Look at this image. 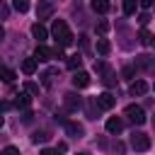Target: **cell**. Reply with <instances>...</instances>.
<instances>
[{
  "instance_id": "8",
  "label": "cell",
  "mask_w": 155,
  "mask_h": 155,
  "mask_svg": "<svg viewBox=\"0 0 155 155\" xmlns=\"http://www.w3.org/2000/svg\"><path fill=\"white\" fill-rule=\"evenodd\" d=\"M63 128H65V133H68L70 138H82V133H85V128H82L78 121H65Z\"/></svg>"
},
{
  "instance_id": "41",
  "label": "cell",
  "mask_w": 155,
  "mask_h": 155,
  "mask_svg": "<svg viewBox=\"0 0 155 155\" xmlns=\"http://www.w3.org/2000/svg\"><path fill=\"white\" fill-rule=\"evenodd\" d=\"M0 126H2V116H0Z\"/></svg>"
},
{
  "instance_id": "36",
  "label": "cell",
  "mask_w": 155,
  "mask_h": 155,
  "mask_svg": "<svg viewBox=\"0 0 155 155\" xmlns=\"http://www.w3.org/2000/svg\"><path fill=\"white\" fill-rule=\"evenodd\" d=\"M10 107H12V104H10V102H0V114H2V111H7V109H10Z\"/></svg>"
},
{
  "instance_id": "29",
  "label": "cell",
  "mask_w": 155,
  "mask_h": 155,
  "mask_svg": "<svg viewBox=\"0 0 155 155\" xmlns=\"http://www.w3.org/2000/svg\"><path fill=\"white\" fill-rule=\"evenodd\" d=\"M111 150H114L116 155H124V150H126V148H124V143H121V140H116V143L111 145Z\"/></svg>"
},
{
  "instance_id": "23",
  "label": "cell",
  "mask_w": 155,
  "mask_h": 155,
  "mask_svg": "<svg viewBox=\"0 0 155 155\" xmlns=\"http://www.w3.org/2000/svg\"><path fill=\"white\" fill-rule=\"evenodd\" d=\"M12 7L17 12H27L29 10V0H12Z\"/></svg>"
},
{
  "instance_id": "26",
  "label": "cell",
  "mask_w": 155,
  "mask_h": 155,
  "mask_svg": "<svg viewBox=\"0 0 155 155\" xmlns=\"http://www.w3.org/2000/svg\"><path fill=\"white\" fill-rule=\"evenodd\" d=\"M24 92H29V94H39V85L31 82V80H27V82H24Z\"/></svg>"
},
{
  "instance_id": "31",
  "label": "cell",
  "mask_w": 155,
  "mask_h": 155,
  "mask_svg": "<svg viewBox=\"0 0 155 155\" xmlns=\"http://www.w3.org/2000/svg\"><path fill=\"white\" fill-rule=\"evenodd\" d=\"M0 155H19V150H17L15 145H7V148H5V150H2Z\"/></svg>"
},
{
  "instance_id": "12",
  "label": "cell",
  "mask_w": 155,
  "mask_h": 155,
  "mask_svg": "<svg viewBox=\"0 0 155 155\" xmlns=\"http://www.w3.org/2000/svg\"><path fill=\"white\" fill-rule=\"evenodd\" d=\"M31 34H34V39H36L39 44H44V41L48 39V31H46V27H44L41 22H36V24L31 27Z\"/></svg>"
},
{
  "instance_id": "24",
  "label": "cell",
  "mask_w": 155,
  "mask_h": 155,
  "mask_svg": "<svg viewBox=\"0 0 155 155\" xmlns=\"http://www.w3.org/2000/svg\"><path fill=\"white\" fill-rule=\"evenodd\" d=\"M94 31H97L99 36H104V34L109 31V22H104V19H99V22H97V27H94Z\"/></svg>"
},
{
  "instance_id": "33",
  "label": "cell",
  "mask_w": 155,
  "mask_h": 155,
  "mask_svg": "<svg viewBox=\"0 0 155 155\" xmlns=\"http://www.w3.org/2000/svg\"><path fill=\"white\" fill-rule=\"evenodd\" d=\"M138 7L148 10V7H153V0H138Z\"/></svg>"
},
{
  "instance_id": "2",
  "label": "cell",
  "mask_w": 155,
  "mask_h": 155,
  "mask_svg": "<svg viewBox=\"0 0 155 155\" xmlns=\"http://www.w3.org/2000/svg\"><path fill=\"white\" fill-rule=\"evenodd\" d=\"M124 114H126V119H128L131 124H136V126H143V124H145V111H143V107H138V104H128V107L124 109Z\"/></svg>"
},
{
  "instance_id": "5",
  "label": "cell",
  "mask_w": 155,
  "mask_h": 155,
  "mask_svg": "<svg viewBox=\"0 0 155 155\" xmlns=\"http://www.w3.org/2000/svg\"><path fill=\"white\" fill-rule=\"evenodd\" d=\"M53 12H56V7H53L51 0H39V5H36V19H39V22H41V19H51Z\"/></svg>"
},
{
  "instance_id": "27",
  "label": "cell",
  "mask_w": 155,
  "mask_h": 155,
  "mask_svg": "<svg viewBox=\"0 0 155 155\" xmlns=\"http://www.w3.org/2000/svg\"><path fill=\"white\" fill-rule=\"evenodd\" d=\"M80 65H82V58H80V56H70L68 68H70V70H75V68H80Z\"/></svg>"
},
{
  "instance_id": "35",
  "label": "cell",
  "mask_w": 155,
  "mask_h": 155,
  "mask_svg": "<svg viewBox=\"0 0 155 155\" xmlns=\"http://www.w3.org/2000/svg\"><path fill=\"white\" fill-rule=\"evenodd\" d=\"M80 46H82V48H85V51H87V48H90V41H87V36H80Z\"/></svg>"
},
{
  "instance_id": "9",
  "label": "cell",
  "mask_w": 155,
  "mask_h": 155,
  "mask_svg": "<svg viewBox=\"0 0 155 155\" xmlns=\"http://www.w3.org/2000/svg\"><path fill=\"white\" fill-rule=\"evenodd\" d=\"M107 131H109L111 136H119V133L124 131V119H119V116L107 119Z\"/></svg>"
},
{
  "instance_id": "25",
  "label": "cell",
  "mask_w": 155,
  "mask_h": 155,
  "mask_svg": "<svg viewBox=\"0 0 155 155\" xmlns=\"http://www.w3.org/2000/svg\"><path fill=\"white\" fill-rule=\"evenodd\" d=\"M31 140H34V143H46V140H48V131H36V133L31 136Z\"/></svg>"
},
{
  "instance_id": "10",
  "label": "cell",
  "mask_w": 155,
  "mask_h": 155,
  "mask_svg": "<svg viewBox=\"0 0 155 155\" xmlns=\"http://www.w3.org/2000/svg\"><path fill=\"white\" fill-rule=\"evenodd\" d=\"M34 58H36V61H51V58H53V48H48V46L39 44V46H36V51H34Z\"/></svg>"
},
{
  "instance_id": "16",
  "label": "cell",
  "mask_w": 155,
  "mask_h": 155,
  "mask_svg": "<svg viewBox=\"0 0 155 155\" xmlns=\"http://www.w3.org/2000/svg\"><path fill=\"white\" fill-rule=\"evenodd\" d=\"M138 44H143V46H150V44H153V34H150L145 27L138 31Z\"/></svg>"
},
{
  "instance_id": "3",
  "label": "cell",
  "mask_w": 155,
  "mask_h": 155,
  "mask_svg": "<svg viewBox=\"0 0 155 155\" xmlns=\"http://www.w3.org/2000/svg\"><path fill=\"white\" fill-rule=\"evenodd\" d=\"M131 148L138 150V153H145V150L150 148V136H145L143 131H133V136H131Z\"/></svg>"
},
{
  "instance_id": "34",
  "label": "cell",
  "mask_w": 155,
  "mask_h": 155,
  "mask_svg": "<svg viewBox=\"0 0 155 155\" xmlns=\"http://www.w3.org/2000/svg\"><path fill=\"white\" fill-rule=\"evenodd\" d=\"M41 155H58V150H56V148H44Z\"/></svg>"
},
{
  "instance_id": "4",
  "label": "cell",
  "mask_w": 155,
  "mask_h": 155,
  "mask_svg": "<svg viewBox=\"0 0 155 155\" xmlns=\"http://www.w3.org/2000/svg\"><path fill=\"white\" fill-rule=\"evenodd\" d=\"M136 70H143L148 75H155V56H148V53L138 56L136 58Z\"/></svg>"
},
{
  "instance_id": "20",
  "label": "cell",
  "mask_w": 155,
  "mask_h": 155,
  "mask_svg": "<svg viewBox=\"0 0 155 155\" xmlns=\"http://www.w3.org/2000/svg\"><path fill=\"white\" fill-rule=\"evenodd\" d=\"M97 109H99V107H97V99L92 97V99L87 102V116H90V119H97Z\"/></svg>"
},
{
  "instance_id": "28",
  "label": "cell",
  "mask_w": 155,
  "mask_h": 155,
  "mask_svg": "<svg viewBox=\"0 0 155 155\" xmlns=\"http://www.w3.org/2000/svg\"><path fill=\"white\" fill-rule=\"evenodd\" d=\"M121 75L128 78V80H133V75H136V65H126V68L121 70Z\"/></svg>"
},
{
  "instance_id": "13",
  "label": "cell",
  "mask_w": 155,
  "mask_h": 155,
  "mask_svg": "<svg viewBox=\"0 0 155 155\" xmlns=\"http://www.w3.org/2000/svg\"><path fill=\"white\" fill-rule=\"evenodd\" d=\"M73 85H75V87H87V85H90V75H87L85 70H78V73L73 75Z\"/></svg>"
},
{
  "instance_id": "19",
  "label": "cell",
  "mask_w": 155,
  "mask_h": 155,
  "mask_svg": "<svg viewBox=\"0 0 155 155\" xmlns=\"http://www.w3.org/2000/svg\"><path fill=\"white\" fill-rule=\"evenodd\" d=\"M111 51V44L107 41V39H97V53H102V56H107Z\"/></svg>"
},
{
  "instance_id": "40",
  "label": "cell",
  "mask_w": 155,
  "mask_h": 155,
  "mask_svg": "<svg viewBox=\"0 0 155 155\" xmlns=\"http://www.w3.org/2000/svg\"><path fill=\"white\" fill-rule=\"evenodd\" d=\"M153 128H155V116H153Z\"/></svg>"
},
{
  "instance_id": "30",
  "label": "cell",
  "mask_w": 155,
  "mask_h": 155,
  "mask_svg": "<svg viewBox=\"0 0 155 155\" xmlns=\"http://www.w3.org/2000/svg\"><path fill=\"white\" fill-rule=\"evenodd\" d=\"M7 15H10V7L0 0V19H7Z\"/></svg>"
},
{
  "instance_id": "32",
  "label": "cell",
  "mask_w": 155,
  "mask_h": 155,
  "mask_svg": "<svg viewBox=\"0 0 155 155\" xmlns=\"http://www.w3.org/2000/svg\"><path fill=\"white\" fill-rule=\"evenodd\" d=\"M148 19H150V15H148V12H143V15L138 17V22H140V27H145V24H148Z\"/></svg>"
},
{
  "instance_id": "1",
  "label": "cell",
  "mask_w": 155,
  "mask_h": 155,
  "mask_svg": "<svg viewBox=\"0 0 155 155\" xmlns=\"http://www.w3.org/2000/svg\"><path fill=\"white\" fill-rule=\"evenodd\" d=\"M51 34H53L56 44H58V46H63V48L73 44V34H70V29H68V24H65L63 19H56V22H53V27H51Z\"/></svg>"
},
{
  "instance_id": "17",
  "label": "cell",
  "mask_w": 155,
  "mask_h": 155,
  "mask_svg": "<svg viewBox=\"0 0 155 155\" xmlns=\"http://www.w3.org/2000/svg\"><path fill=\"white\" fill-rule=\"evenodd\" d=\"M36 63H39L36 58H24V61H22V70H24L27 75H31V73L36 70Z\"/></svg>"
},
{
  "instance_id": "22",
  "label": "cell",
  "mask_w": 155,
  "mask_h": 155,
  "mask_svg": "<svg viewBox=\"0 0 155 155\" xmlns=\"http://www.w3.org/2000/svg\"><path fill=\"white\" fill-rule=\"evenodd\" d=\"M136 7H138V0H124V12L126 15H133Z\"/></svg>"
},
{
  "instance_id": "42",
  "label": "cell",
  "mask_w": 155,
  "mask_h": 155,
  "mask_svg": "<svg viewBox=\"0 0 155 155\" xmlns=\"http://www.w3.org/2000/svg\"><path fill=\"white\" fill-rule=\"evenodd\" d=\"M153 90H155V85H153Z\"/></svg>"
},
{
  "instance_id": "37",
  "label": "cell",
  "mask_w": 155,
  "mask_h": 155,
  "mask_svg": "<svg viewBox=\"0 0 155 155\" xmlns=\"http://www.w3.org/2000/svg\"><path fill=\"white\" fill-rule=\"evenodd\" d=\"M31 116H34L31 111H24V114H22V121H31Z\"/></svg>"
},
{
  "instance_id": "39",
  "label": "cell",
  "mask_w": 155,
  "mask_h": 155,
  "mask_svg": "<svg viewBox=\"0 0 155 155\" xmlns=\"http://www.w3.org/2000/svg\"><path fill=\"white\" fill-rule=\"evenodd\" d=\"M78 155H90V153H78Z\"/></svg>"
},
{
  "instance_id": "21",
  "label": "cell",
  "mask_w": 155,
  "mask_h": 155,
  "mask_svg": "<svg viewBox=\"0 0 155 155\" xmlns=\"http://www.w3.org/2000/svg\"><path fill=\"white\" fill-rule=\"evenodd\" d=\"M56 73H58L56 68H51V70L41 73V82H44V85H51V82H53V75H56Z\"/></svg>"
},
{
  "instance_id": "6",
  "label": "cell",
  "mask_w": 155,
  "mask_h": 155,
  "mask_svg": "<svg viewBox=\"0 0 155 155\" xmlns=\"http://www.w3.org/2000/svg\"><path fill=\"white\" fill-rule=\"evenodd\" d=\"M63 104H65V109H68V111H78V109H82V99H80L75 92L63 94Z\"/></svg>"
},
{
  "instance_id": "14",
  "label": "cell",
  "mask_w": 155,
  "mask_h": 155,
  "mask_svg": "<svg viewBox=\"0 0 155 155\" xmlns=\"http://www.w3.org/2000/svg\"><path fill=\"white\" fill-rule=\"evenodd\" d=\"M31 104V97H29V92H22V94H17L15 97V102H12V107H17V109H27Z\"/></svg>"
},
{
  "instance_id": "11",
  "label": "cell",
  "mask_w": 155,
  "mask_h": 155,
  "mask_svg": "<svg viewBox=\"0 0 155 155\" xmlns=\"http://www.w3.org/2000/svg\"><path fill=\"white\" fill-rule=\"evenodd\" d=\"M128 92H131L133 97H140V94L148 92V82H145V80H133L131 87H128Z\"/></svg>"
},
{
  "instance_id": "15",
  "label": "cell",
  "mask_w": 155,
  "mask_h": 155,
  "mask_svg": "<svg viewBox=\"0 0 155 155\" xmlns=\"http://www.w3.org/2000/svg\"><path fill=\"white\" fill-rule=\"evenodd\" d=\"M109 0H92V10L97 12V15H107L109 12Z\"/></svg>"
},
{
  "instance_id": "18",
  "label": "cell",
  "mask_w": 155,
  "mask_h": 155,
  "mask_svg": "<svg viewBox=\"0 0 155 155\" xmlns=\"http://www.w3.org/2000/svg\"><path fill=\"white\" fill-rule=\"evenodd\" d=\"M0 80L2 82H12L15 80V70L7 68V65H0Z\"/></svg>"
},
{
  "instance_id": "38",
  "label": "cell",
  "mask_w": 155,
  "mask_h": 155,
  "mask_svg": "<svg viewBox=\"0 0 155 155\" xmlns=\"http://www.w3.org/2000/svg\"><path fill=\"white\" fill-rule=\"evenodd\" d=\"M2 36H5V29H2V24H0V41H2Z\"/></svg>"
},
{
  "instance_id": "7",
  "label": "cell",
  "mask_w": 155,
  "mask_h": 155,
  "mask_svg": "<svg viewBox=\"0 0 155 155\" xmlns=\"http://www.w3.org/2000/svg\"><path fill=\"white\" fill-rule=\"evenodd\" d=\"M94 99H97V107H99V109H104V111H107V109H111V107L116 104V97H114L111 92H102V94H97Z\"/></svg>"
}]
</instances>
